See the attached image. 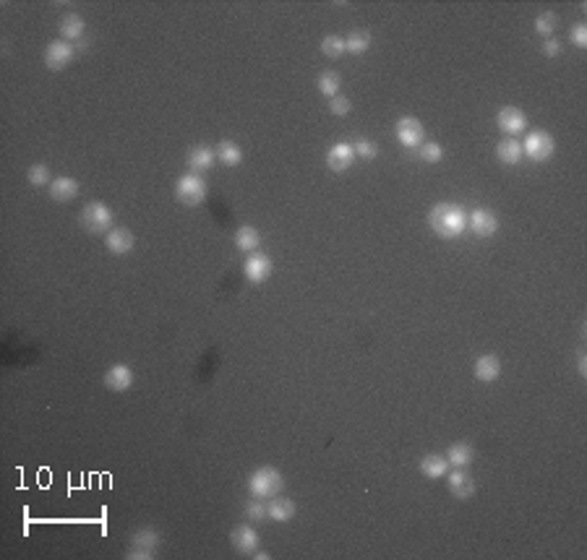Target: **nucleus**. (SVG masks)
I'll use <instances>...</instances> for the list:
<instances>
[{"mask_svg":"<svg viewBox=\"0 0 587 560\" xmlns=\"http://www.w3.org/2000/svg\"><path fill=\"white\" fill-rule=\"evenodd\" d=\"M428 225L439 237L452 240L468 229V211L457 204H436L428 214Z\"/></svg>","mask_w":587,"mask_h":560,"instance_id":"nucleus-1","label":"nucleus"},{"mask_svg":"<svg viewBox=\"0 0 587 560\" xmlns=\"http://www.w3.org/2000/svg\"><path fill=\"white\" fill-rule=\"evenodd\" d=\"M207 183H204V177L196 173H188L183 175L178 183H175V198L180 201L183 206H198L207 201Z\"/></svg>","mask_w":587,"mask_h":560,"instance_id":"nucleus-2","label":"nucleus"},{"mask_svg":"<svg viewBox=\"0 0 587 560\" xmlns=\"http://www.w3.org/2000/svg\"><path fill=\"white\" fill-rule=\"evenodd\" d=\"M81 227L92 235H102L112 227V209L102 201H92L81 209Z\"/></svg>","mask_w":587,"mask_h":560,"instance_id":"nucleus-3","label":"nucleus"},{"mask_svg":"<svg viewBox=\"0 0 587 560\" xmlns=\"http://www.w3.org/2000/svg\"><path fill=\"white\" fill-rule=\"evenodd\" d=\"M248 487L256 498H274L282 490V474L272 466H261L248 477Z\"/></svg>","mask_w":587,"mask_h":560,"instance_id":"nucleus-4","label":"nucleus"},{"mask_svg":"<svg viewBox=\"0 0 587 560\" xmlns=\"http://www.w3.org/2000/svg\"><path fill=\"white\" fill-rule=\"evenodd\" d=\"M160 545V537L152 527H142L133 532L128 545V558L130 560H149L154 558V550Z\"/></svg>","mask_w":587,"mask_h":560,"instance_id":"nucleus-5","label":"nucleus"},{"mask_svg":"<svg viewBox=\"0 0 587 560\" xmlns=\"http://www.w3.org/2000/svg\"><path fill=\"white\" fill-rule=\"evenodd\" d=\"M554 136L551 133H543V130H535V133H530L527 139H525V146H522V151L533 159V162H548L551 157H554Z\"/></svg>","mask_w":587,"mask_h":560,"instance_id":"nucleus-6","label":"nucleus"},{"mask_svg":"<svg viewBox=\"0 0 587 560\" xmlns=\"http://www.w3.org/2000/svg\"><path fill=\"white\" fill-rule=\"evenodd\" d=\"M74 55H76V47L71 42H65V40H55V42L47 44V50H44V65L50 68V71H60V68H65V65L74 60Z\"/></svg>","mask_w":587,"mask_h":560,"instance_id":"nucleus-7","label":"nucleus"},{"mask_svg":"<svg viewBox=\"0 0 587 560\" xmlns=\"http://www.w3.org/2000/svg\"><path fill=\"white\" fill-rule=\"evenodd\" d=\"M397 141L402 143L405 149H418L420 143H423L425 139V128L420 120L415 118H402L400 123H397Z\"/></svg>","mask_w":587,"mask_h":560,"instance_id":"nucleus-8","label":"nucleus"},{"mask_svg":"<svg viewBox=\"0 0 587 560\" xmlns=\"http://www.w3.org/2000/svg\"><path fill=\"white\" fill-rule=\"evenodd\" d=\"M496 125H499L507 136H520L527 128V115L520 107H504L496 115Z\"/></svg>","mask_w":587,"mask_h":560,"instance_id":"nucleus-9","label":"nucleus"},{"mask_svg":"<svg viewBox=\"0 0 587 560\" xmlns=\"http://www.w3.org/2000/svg\"><path fill=\"white\" fill-rule=\"evenodd\" d=\"M352 162H355V149L350 143L339 141V143L329 146V151H326V164H329L332 173H345Z\"/></svg>","mask_w":587,"mask_h":560,"instance_id":"nucleus-10","label":"nucleus"},{"mask_svg":"<svg viewBox=\"0 0 587 560\" xmlns=\"http://www.w3.org/2000/svg\"><path fill=\"white\" fill-rule=\"evenodd\" d=\"M468 227L480 237H491L499 229V219L491 209H475L473 214H468Z\"/></svg>","mask_w":587,"mask_h":560,"instance_id":"nucleus-11","label":"nucleus"},{"mask_svg":"<svg viewBox=\"0 0 587 560\" xmlns=\"http://www.w3.org/2000/svg\"><path fill=\"white\" fill-rule=\"evenodd\" d=\"M230 542H232V548L238 550L240 555H253L256 548H259V534L248 524H240V527L230 532Z\"/></svg>","mask_w":587,"mask_h":560,"instance_id":"nucleus-12","label":"nucleus"},{"mask_svg":"<svg viewBox=\"0 0 587 560\" xmlns=\"http://www.w3.org/2000/svg\"><path fill=\"white\" fill-rule=\"evenodd\" d=\"M243 271H246V277H248L253 284H261V281L272 274V259L264 256V253H250L248 259H246Z\"/></svg>","mask_w":587,"mask_h":560,"instance_id":"nucleus-13","label":"nucleus"},{"mask_svg":"<svg viewBox=\"0 0 587 560\" xmlns=\"http://www.w3.org/2000/svg\"><path fill=\"white\" fill-rule=\"evenodd\" d=\"M105 245H108L110 253L123 256V253H128V250L136 245V237H133V232L126 229V227H115V229H110L108 237H105Z\"/></svg>","mask_w":587,"mask_h":560,"instance_id":"nucleus-14","label":"nucleus"},{"mask_svg":"<svg viewBox=\"0 0 587 560\" xmlns=\"http://www.w3.org/2000/svg\"><path fill=\"white\" fill-rule=\"evenodd\" d=\"M84 32H87V24H84V19L78 13H65L60 19V34H63L65 42L84 44Z\"/></svg>","mask_w":587,"mask_h":560,"instance_id":"nucleus-15","label":"nucleus"},{"mask_svg":"<svg viewBox=\"0 0 587 560\" xmlns=\"http://www.w3.org/2000/svg\"><path fill=\"white\" fill-rule=\"evenodd\" d=\"M78 195V183L74 180V177H55L53 183H50V198L53 201H58V204H68V201H74Z\"/></svg>","mask_w":587,"mask_h":560,"instance_id":"nucleus-16","label":"nucleus"},{"mask_svg":"<svg viewBox=\"0 0 587 560\" xmlns=\"http://www.w3.org/2000/svg\"><path fill=\"white\" fill-rule=\"evenodd\" d=\"M105 386L110 391H128L133 386V370L128 365H112L105 373Z\"/></svg>","mask_w":587,"mask_h":560,"instance_id":"nucleus-17","label":"nucleus"},{"mask_svg":"<svg viewBox=\"0 0 587 560\" xmlns=\"http://www.w3.org/2000/svg\"><path fill=\"white\" fill-rule=\"evenodd\" d=\"M449 490L459 500H468L475 493V482H473V477L465 469H454V472L449 474Z\"/></svg>","mask_w":587,"mask_h":560,"instance_id":"nucleus-18","label":"nucleus"},{"mask_svg":"<svg viewBox=\"0 0 587 560\" xmlns=\"http://www.w3.org/2000/svg\"><path fill=\"white\" fill-rule=\"evenodd\" d=\"M501 376V360L496 355H483L475 360V378L483 383H493Z\"/></svg>","mask_w":587,"mask_h":560,"instance_id":"nucleus-19","label":"nucleus"},{"mask_svg":"<svg viewBox=\"0 0 587 560\" xmlns=\"http://www.w3.org/2000/svg\"><path fill=\"white\" fill-rule=\"evenodd\" d=\"M214 159H217V154L212 149H207V146H196V149L188 151V167L194 173H207L209 167L214 164Z\"/></svg>","mask_w":587,"mask_h":560,"instance_id":"nucleus-20","label":"nucleus"},{"mask_svg":"<svg viewBox=\"0 0 587 560\" xmlns=\"http://www.w3.org/2000/svg\"><path fill=\"white\" fill-rule=\"evenodd\" d=\"M446 469H449V462H446V456H441V453H428L423 462H420V472H423L428 480L444 477Z\"/></svg>","mask_w":587,"mask_h":560,"instance_id":"nucleus-21","label":"nucleus"},{"mask_svg":"<svg viewBox=\"0 0 587 560\" xmlns=\"http://www.w3.org/2000/svg\"><path fill=\"white\" fill-rule=\"evenodd\" d=\"M266 511H269V518H274V521H280V524H284V521H290V518L295 516V503L290 500V498H272V503L266 506Z\"/></svg>","mask_w":587,"mask_h":560,"instance_id":"nucleus-22","label":"nucleus"},{"mask_svg":"<svg viewBox=\"0 0 587 560\" xmlns=\"http://www.w3.org/2000/svg\"><path fill=\"white\" fill-rule=\"evenodd\" d=\"M496 157H499L504 164H517L522 162V157H525V151H522V143L514 139H504L496 146Z\"/></svg>","mask_w":587,"mask_h":560,"instance_id":"nucleus-23","label":"nucleus"},{"mask_svg":"<svg viewBox=\"0 0 587 560\" xmlns=\"http://www.w3.org/2000/svg\"><path fill=\"white\" fill-rule=\"evenodd\" d=\"M446 462L457 469H465L473 462V446L470 443H452L449 451H446Z\"/></svg>","mask_w":587,"mask_h":560,"instance_id":"nucleus-24","label":"nucleus"},{"mask_svg":"<svg viewBox=\"0 0 587 560\" xmlns=\"http://www.w3.org/2000/svg\"><path fill=\"white\" fill-rule=\"evenodd\" d=\"M214 154H217L219 162L228 164V167H238V164L243 162V151H240V146L238 143H232V141H219Z\"/></svg>","mask_w":587,"mask_h":560,"instance_id":"nucleus-25","label":"nucleus"},{"mask_svg":"<svg viewBox=\"0 0 587 560\" xmlns=\"http://www.w3.org/2000/svg\"><path fill=\"white\" fill-rule=\"evenodd\" d=\"M261 243V235L256 227H240L238 232H235V245H238L240 250H246V253H253V250L259 248Z\"/></svg>","mask_w":587,"mask_h":560,"instance_id":"nucleus-26","label":"nucleus"},{"mask_svg":"<svg viewBox=\"0 0 587 560\" xmlns=\"http://www.w3.org/2000/svg\"><path fill=\"white\" fill-rule=\"evenodd\" d=\"M339 87H342V78H339V73H334V71H324V73L318 76V91L326 94L329 99L337 97Z\"/></svg>","mask_w":587,"mask_h":560,"instance_id":"nucleus-27","label":"nucleus"},{"mask_svg":"<svg viewBox=\"0 0 587 560\" xmlns=\"http://www.w3.org/2000/svg\"><path fill=\"white\" fill-rule=\"evenodd\" d=\"M345 47H348V53L363 55L371 47V34L366 32V29H355V32L345 40Z\"/></svg>","mask_w":587,"mask_h":560,"instance_id":"nucleus-28","label":"nucleus"},{"mask_svg":"<svg viewBox=\"0 0 587 560\" xmlns=\"http://www.w3.org/2000/svg\"><path fill=\"white\" fill-rule=\"evenodd\" d=\"M321 53H324L326 58H342V55L348 53L345 40H342V37H337V34H329V37H324V40H321Z\"/></svg>","mask_w":587,"mask_h":560,"instance_id":"nucleus-29","label":"nucleus"},{"mask_svg":"<svg viewBox=\"0 0 587 560\" xmlns=\"http://www.w3.org/2000/svg\"><path fill=\"white\" fill-rule=\"evenodd\" d=\"M554 29H556V16L551 11H543L535 19V32L541 34V37H545V40H551Z\"/></svg>","mask_w":587,"mask_h":560,"instance_id":"nucleus-30","label":"nucleus"},{"mask_svg":"<svg viewBox=\"0 0 587 560\" xmlns=\"http://www.w3.org/2000/svg\"><path fill=\"white\" fill-rule=\"evenodd\" d=\"M420 159L423 162H441L444 159V149H441V143H434V141H428V143H423L420 146Z\"/></svg>","mask_w":587,"mask_h":560,"instance_id":"nucleus-31","label":"nucleus"},{"mask_svg":"<svg viewBox=\"0 0 587 560\" xmlns=\"http://www.w3.org/2000/svg\"><path fill=\"white\" fill-rule=\"evenodd\" d=\"M352 149H355V157H360V159H373V157H379V146L368 139H360Z\"/></svg>","mask_w":587,"mask_h":560,"instance_id":"nucleus-32","label":"nucleus"},{"mask_svg":"<svg viewBox=\"0 0 587 560\" xmlns=\"http://www.w3.org/2000/svg\"><path fill=\"white\" fill-rule=\"evenodd\" d=\"M26 177L32 185H47L50 183V170H47V164H34V167H29Z\"/></svg>","mask_w":587,"mask_h":560,"instance_id":"nucleus-33","label":"nucleus"},{"mask_svg":"<svg viewBox=\"0 0 587 560\" xmlns=\"http://www.w3.org/2000/svg\"><path fill=\"white\" fill-rule=\"evenodd\" d=\"M350 107H352V105H350V99L342 97V94H337V97L329 99V110H332L337 118H345V115L350 112Z\"/></svg>","mask_w":587,"mask_h":560,"instance_id":"nucleus-34","label":"nucleus"},{"mask_svg":"<svg viewBox=\"0 0 587 560\" xmlns=\"http://www.w3.org/2000/svg\"><path fill=\"white\" fill-rule=\"evenodd\" d=\"M246 514H248V518H253V521L269 518V511H266V506H264L261 500H250L248 506H246Z\"/></svg>","mask_w":587,"mask_h":560,"instance_id":"nucleus-35","label":"nucleus"},{"mask_svg":"<svg viewBox=\"0 0 587 560\" xmlns=\"http://www.w3.org/2000/svg\"><path fill=\"white\" fill-rule=\"evenodd\" d=\"M572 42H575L579 50H585L587 47V26L585 24H577L575 29H572Z\"/></svg>","mask_w":587,"mask_h":560,"instance_id":"nucleus-36","label":"nucleus"},{"mask_svg":"<svg viewBox=\"0 0 587 560\" xmlns=\"http://www.w3.org/2000/svg\"><path fill=\"white\" fill-rule=\"evenodd\" d=\"M559 53H561V42H559V40H545V42H543V55H545V58H556Z\"/></svg>","mask_w":587,"mask_h":560,"instance_id":"nucleus-37","label":"nucleus"},{"mask_svg":"<svg viewBox=\"0 0 587 560\" xmlns=\"http://www.w3.org/2000/svg\"><path fill=\"white\" fill-rule=\"evenodd\" d=\"M579 376L582 378L587 376V357L585 355H579Z\"/></svg>","mask_w":587,"mask_h":560,"instance_id":"nucleus-38","label":"nucleus"}]
</instances>
